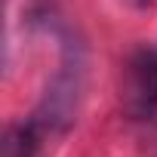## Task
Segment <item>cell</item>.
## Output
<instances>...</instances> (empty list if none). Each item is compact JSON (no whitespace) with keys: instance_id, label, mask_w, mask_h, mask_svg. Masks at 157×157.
I'll list each match as a JSON object with an SVG mask.
<instances>
[{"instance_id":"6da1fadb","label":"cell","mask_w":157,"mask_h":157,"mask_svg":"<svg viewBox=\"0 0 157 157\" xmlns=\"http://www.w3.org/2000/svg\"><path fill=\"white\" fill-rule=\"evenodd\" d=\"M123 108L129 117L145 120L157 111V52L136 49L123 74Z\"/></svg>"},{"instance_id":"7a4b0ae2","label":"cell","mask_w":157,"mask_h":157,"mask_svg":"<svg viewBox=\"0 0 157 157\" xmlns=\"http://www.w3.org/2000/svg\"><path fill=\"white\" fill-rule=\"evenodd\" d=\"M37 145H40V132H37V120L31 123H19L6 132L3 142V157H37Z\"/></svg>"},{"instance_id":"3957f363","label":"cell","mask_w":157,"mask_h":157,"mask_svg":"<svg viewBox=\"0 0 157 157\" xmlns=\"http://www.w3.org/2000/svg\"><path fill=\"white\" fill-rule=\"evenodd\" d=\"M129 3H132V6H148L151 0H129Z\"/></svg>"}]
</instances>
